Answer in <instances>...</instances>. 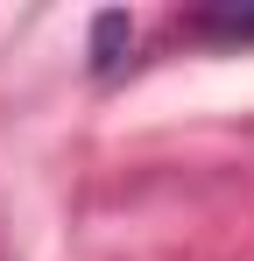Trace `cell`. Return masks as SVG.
Returning a JSON list of instances; mask_svg holds the SVG:
<instances>
[{
  "mask_svg": "<svg viewBox=\"0 0 254 261\" xmlns=\"http://www.w3.org/2000/svg\"><path fill=\"white\" fill-rule=\"evenodd\" d=\"M120 36H134L127 14H99V29H92V64H99V71H106V49L120 43Z\"/></svg>",
  "mask_w": 254,
  "mask_h": 261,
  "instance_id": "6da1fadb",
  "label": "cell"
}]
</instances>
